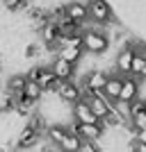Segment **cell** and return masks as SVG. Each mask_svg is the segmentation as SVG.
Wrapping results in <instances>:
<instances>
[{
	"label": "cell",
	"instance_id": "cell-23",
	"mask_svg": "<svg viewBox=\"0 0 146 152\" xmlns=\"http://www.w3.org/2000/svg\"><path fill=\"white\" fill-rule=\"evenodd\" d=\"M126 148H128V152H146V143L137 141L135 136H130V139L126 141Z\"/></svg>",
	"mask_w": 146,
	"mask_h": 152
},
{
	"label": "cell",
	"instance_id": "cell-20",
	"mask_svg": "<svg viewBox=\"0 0 146 152\" xmlns=\"http://www.w3.org/2000/svg\"><path fill=\"white\" fill-rule=\"evenodd\" d=\"M41 55H46L44 45H41V41H30V43H25V50H23V59H39Z\"/></svg>",
	"mask_w": 146,
	"mask_h": 152
},
{
	"label": "cell",
	"instance_id": "cell-12",
	"mask_svg": "<svg viewBox=\"0 0 146 152\" xmlns=\"http://www.w3.org/2000/svg\"><path fill=\"white\" fill-rule=\"evenodd\" d=\"M71 118L78 123H101L91 111V107L87 104V100H78L76 104H71Z\"/></svg>",
	"mask_w": 146,
	"mask_h": 152
},
{
	"label": "cell",
	"instance_id": "cell-5",
	"mask_svg": "<svg viewBox=\"0 0 146 152\" xmlns=\"http://www.w3.org/2000/svg\"><path fill=\"white\" fill-rule=\"evenodd\" d=\"M64 104H76L78 100H82V89H80V82L78 80H66V82H59V89L55 93Z\"/></svg>",
	"mask_w": 146,
	"mask_h": 152
},
{
	"label": "cell",
	"instance_id": "cell-16",
	"mask_svg": "<svg viewBox=\"0 0 146 152\" xmlns=\"http://www.w3.org/2000/svg\"><path fill=\"white\" fill-rule=\"evenodd\" d=\"M57 55H59L62 59H66V61L76 64V66L84 59V50H82V45H59Z\"/></svg>",
	"mask_w": 146,
	"mask_h": 152
},
{
	"label": "cell",
	"instance_id": "cell-21",
	"mask_svg": "<svg viewBox=\"0 0 146 152\" xmlns=\"http://www.w3.org/2000/svg\"><path fill=\"white\" fill-rule=\"evenodd\" d=\"M23 93H25L27 98H32L34 102H41V98L46 95V91L41 89V86H39L37 82H32V80H27V84H25V91H23Z\"/></svg>",
	"mask_w": 146,
	"mask_h": 152
},
{
	"label": "cell",
	"instance_id": "cell-2",
	"mask_svg": "<svg viewBox=\"0 0 146 152\" xmlns=\"http://www.w3.org/2000/svg\"><path fill=\"white\" fill-rule=\"evenodd\" d=\"M87 9H89V23H94L98 27H107L121 23V18L116 16L114 7L107 0H87Z\"/></svg>",
	"mask_w": 146,
	"mask_h": 152
},
{
	"label": "cell",
	"instance_id": "cell-24",
	"mask_svg": "<svg viewBox=\"0 0 146 152\" xmlns=\"http://www.w3.org/2000/svg\"><path fill=\"white\" fill-rule=\"evenodd\" d=\"M130 121H133L135 125L139 127V129H144V127H146V109H142L139 114H135L133 118H130Z\"/></svg>",
	"mask_w": 146,
	"mask_h": 152
},
{
	"label": "cell",
	"instance_id": "cell-1",
	"mask_svg": "<svg viewBox=\"0 0 146 152\" xmlns=\"http://www.w3.org/2000/svg\"><path fill=\"white\" fill-rule=\"evenodd\" d=\"M112 48V41H110V34L105 27L98 25H84L82 27V50L84 55H94V57H105Z\"/></svg>",
	"mask_w": 146,
	"mask_h": 152
},
{
	"label": "cell",
	"instance_id": "cell-25",
	"mask_svg": "<svg viewBox=\"0 0 146 152\" xmlns=\"http://www.w3.org/2000/svg\"><path fill=\"white\" fill-rule=\"evenodd\" d=\"M135 139H137V141H142V143H146V127H144V129H137Z\"/></svg>",
	"mask_w": 146,
	"mask_h": 152
},
{
	"label": "cell",
	"instance_id": "cell-14",
	"mask_svg": "<svg viewBox=\"0 0 146 152\" xmlns=\"http://www.w3.org/2000/svg\"><path fill=\"white\" fill-rule=\"evenodd\" d=\"M121 84H123V75H119V73H110L107 82H105V86H103V93H105V98L107 100H119V93H121Z\"/></svg>",
	"mask_w": 146,
	"mask_h": 152
},
{
	"label": "cell",
	"instance_id": "cell-13",
	"mask_svg": "<svg viewBox=\"0 0 146 152\" xmlns=\"http://www.w3.org/2000/svg\"><path fill=\"white\" fill-rule=\"evenodd\" d=\"M16 98V107H14V114L19 116V118H30L32 111L37 109L39 102H34L32 98H27L25 93H21V95H14Z\"/></svg>",
	"mask_w": 146,
	"mask_h": 152
},
{
	"label": "cell",
	"instance_id": "cell-29",
	"mask_svg": "<svg viewBox=\"0 0 146 152\" xmlns=\"http://www.w3.org/2000/svg\"><path fill=\"white\" fill-rule=\"evenodd\" d=\"M0 91H2V89H0Z\"/></svg>",
	"mask_w": 146,
	"mask_h": 152
},
{
	"label": "cell",
	"instance_id": "cell-17",
	"mask_svg": "<svg viewBox=\"0 0 146 152\" xmlns=\"http://www.w3.org/2000/svg\"><path fill=\"white\" fill-rule=\"evenodd\" d=\"M25 84H27L25 73H16V75H12V77L5 82V86H2V89H7L12 95H21L23 91H25Z\"/></svg>",
	"mask_w": 146,
	"mask_h": 152
},
{
	"label": "cell",
	"instance_id": "cell-8",
	"mask_svg": "<svg viewBox=\"0 0 146 152\" xmlns=\"http://www.w3.org/2000/svg\"><path fill=\"white\" fill-rule=\"evenodd\" d=\"M82 100H87V104L91 107V111L96 114V118L101 121V118H105V116L112 111V107H114V102L107 100L105 98V93H94V95H89V98H82Z\"/></svg>",
	"mask_w": 146,
	"mask_h": 152
},
{
	"label": "cell",
	"instance_id": "cell-3",
	"mask_svg": "<svg viewBox=\"0 0 146 152\" xmlns=\"http://www.w3.org/2000/svg\"><path fill=\"white\" fill-rule=\"evenodd\" d=\"M66 125H69V132L78 134L82 141H98L105 134L103 123H78V121L71 118V123H66Z\"/></svg>",
	"mask_w": 146,
	"mask_h": 152
},
{
	"label": "cell",
	"instance_id": "cell-9",
	"mask_svg": "<svg viewBox=\"0 0 146 152\" xmlns=\"http://www.w3.org/2000/svg\"><path fill=\"white\" fill-rule=\"evenodd\" d=\"M41 139H44V136H41L39 132H34V129L25 123V125L19 129V134H16L14 141H16V150H30V148H34Z\"/></svg>",
	"mask_w": 146,
	"mask_h": 152
},
{
	"label": "cell",
	"instance_id": "cell-19",
	"mask_svg": "<svg viewBox=\"0 0 146 152\" xmlns=\"http://www.w3.org/2000/svg\"><path fill=\"white\" fill-rule=\"evenodd\" d=\"M14 107H16V98L7 89L0 91V114H14Z\"/></svg>",
	"mask_w": 146,
	"mask_h": 152
},
{
	"label": "cell",
	"instance_id": "cell-22",
	"mask_svg": "<svg viewBox=\"0 0 146 152\" xmlns=\"http://www.w3.org/2000/svg\"><path fill=\"white\" fill-rule=\"evenodd\" d=\"M144 68H146V57L142 55V52H137V50H135L133 66H130V75H133V77H139L142 73H144Z\"/></svg>",
	"mask_w": 146,
	"mask_h": 152
},
{
	"label": "cell",
	"instance_id": "cell-10",
	"mask_svg": "<svg viewBox=\"0 0 146 152\" xmlns=\"http://www.w3.org/2000/svg\"><path fill=\"white\" fill-rule=\"evenodd\" d=\"M34 82H37L39 86L46 91V93H57V89H59V80L55 77V73L50 70V66H48V64H41L39 75H37V80H34Z\"/></svg>",
	"mask_w": 146,
	"mask_h": 152
},
{
	"label": "cell",
	"instance_id": "cell-6",
	"mask_svg": "<svg viewBox=\"0 0 146 152\" xmlns=\"http://www.w3.org/2000/svg\"><path fill=\"white\" fill-rule=\"evenodd\" d=\"M133 57H135V48L133 45H119V50L114 55V73L119 75H130V66H133Z\"/></svg>",
	"mask_w": 146,
	"mask_h": 152
},
{
	"label": "cell",
	"instance_id": "cell-11",
	"mask_svg": "<svg viewBox=\"0 0 146 152\" xmlns=\"http://www.w3.org/2000/svg\"><path fill=\"white\" fill-rule=\"evenodd\" d=\"M64 7H66V14L71 16V20H73V23H78V25H82V27L89 23L87 2H80V0H69V2H64Z\"/></svg>",
	"mask_w": 146,
	"mask_h": 152
},
{
	"label": "cell",
	"instance_id": "cell-18",
	"mask_svg": "<svg viewBox=\"0 0 146 152\" xmlns=\"http://www.w3.org/2000/svg\"><path fill=\"white\" fill-rule=\"evenodd\" d=\"M82 143L84 141L78 136V134H73V132H69L66 136H64V141L59 143V150H64V152H80L82 150Z\"/></svg>",
	"mask_w": 146,
	"mask_h": 152
},
{
	"label": "cell",
	"instance_id": "cell-27",
	"mask_svg": "<svg viewBox=\"0 0 146 152\" xmlns=\"http://www.w3.org/2000/svg\"><path fill=\"white\" fill-rule=\"evenodd\" d=\"M0 73H2V59H0Z\"/></svg>",
	"mask_w": 146,
	"mask_h": 152
},
{
	"label": "cell",
	"instance_id": "cell-7",
	"mask_svg": "<svg viewBox=\"0 0 146 152\" xmlns=\"http://www.w3.org/2000/svg\"><path fill=\"white\" fill-rule=\"evenodd\" d=\"M142 95V80L133 75H123V84H121V93L119 100L121 102H133L135 98Z\"/></svg>",
	"mask_w": 146,
	"mask_h": 152
},
{
	"label": "cell",
	"instance_id": "cell-4",
	"mask_svg": "<svg viewBox=\"0 0 146 152\" xmlns=\"http://www.w3.org/2000/svg\"><path fill=\"white\" fill-rule=\"evenodd\" d=\"M48 66H50V70L55 73V77H57L59 82H66V80H76L78 66H76V64H71V61H66V59H62L59 55L50 57Z\"/></svg>",
	"mask_w": 146,
	"mask_h": 152
},
{
	"label": "cell",
	"instance_id": "cell-15",
	"mask_svg": "<svg viewBox=\"0 0 146 152\" xmlns=\"http://www.w3.org/2000/svg\"><path fill=\"white\" fill-rule=\"evenodd\" d=\"M66 134H69V125H64V123H50L48 129H46V139L53 145H59Z\"/></svg>",
	"mask_w": 146,
	"mask_h": 152
},
{
	"label": "cell",
	"instance_id": "cell-26",
	"mask_svg": "<svg viewBox=\"0 0 146 152\" xmlns=\"http://www.w3.org/2000/svg\"><path fill=\"white\" fill-rule=\"evenodd\" d=\"M139 80H142V82H146V68H144V73L139 75Z\"/></svg>",
	"mask_w": 146,
	"mask_h": 152
},
{
	"label": "cell",
	"instance_id": "cell-28",
	"mask_svg": "<svg viewBox=\"0 0 146 152\" xmlns=\"http://www.w3.org/2000/svg\"><path fill=\"white\" fill-rule=\"evenodd\" d=\"M57 152H64V150H57Z\"/></svg>",
	"mask_w": 146,
	"mask_h": 152
}]
</instances>
